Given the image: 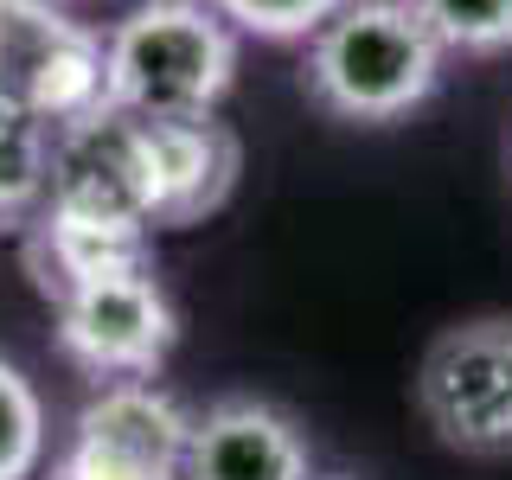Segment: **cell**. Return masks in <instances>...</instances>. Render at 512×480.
I'll return each mask as SVG.
<instances>
[{"mask_svg": "<svg viewBox=\"0 0 512 480\" xmlns=\"http://www.w3.org/2000/svg\"><path fill=\"white\" fill-rule=\"evenodd\" d=\"M52 320H58L52 327L58 352L96 384L154 378L167 352L180 346V308L160 288L154 263L64 288V295H52Z\"/></svg>", "mask_w": 512, "mask_h": 480, "instance_id": "277c9868", "label": "cell"}, {"mask_svg": "<svg viewBox=\"0 0 512 480\" xmlns=\"http://www.w3.org/2000/svg\"><path fill=\"white\" fill-rule=\"evenodd\" d=\"M45 212L103 218V224H141L148 218V128L122 109H90V116L52 128V192Z\"/></svg>", "mask_w": 512, "mask_h": 480, "instance_id": "52a82bcc", "label": "cell"}, {"mask_svg": "<svg viewBox=\"0 0 512 480\" xmlns=\"http://www.w3.org/2000/svg\"><path fill=\"white\" fill-rule=\"evenodd\" d=\"M52 192V128L0 116V237H26Z\"/></svg>", "mask_w": 512, "mask_h": 480, "instance_id": "8fae6325", "label": "cell"}, {"mask_svg": "<svg viewBox=\"0 0 512 480\" xmlns=\"http://www.w3.org/2000/svg\"><path fill=\"white\" fill-rule=\"evenodd\" d=\"M448 52L410 0H346L308 39L301 84L340 122H397L442 84Z\"/></svg>", "mask_w": 512, "mask_h": 480, "instance_id": "7a4b0ae2", "label": "cell"}, {"mask_svg": "<svg viewBox=\"0 0 512 480\" xmlns=\"http://www.w3.org/2000/svg\"><path fill=\"white\" fill-rule=\"evenodd\" d=\"M186 480H314L301 423L263 397H218L192 416Z\"/></svg>", "mask_w": 512, "mask_h": 480, "instance_id": "9c48e42d", "label": "cell"}, {"mask_svg": "<svg viewBox=\"0 0 512 480\" xmlns=\"http://www.w3.org/2000/svg\"><path fill=\"white\" fill-rule=\"evenodd\" d=\"M26 276L45 301L90 276H116V269L154 263V231L141 224H103V218H71V212H39L26 224Z\"/></svg>", "mask_w": 512, "mask_h": 480, "instance_id": "30bf717a", "label": "cell"}, {"mask_svg": "<svg viewBox=\"0 0 512 480\" xmlns=\"http://www.w3.org/2000/svg\"><path fill=\"white\" fill-rule=\"evenodd\" d=\"M416 410L455 455H512V314L436 333L416 365Z\"/></svg>", "mask_w": 512, "mask_h": 480, "instance_id": "5b68a950", "label": "cell"}, {"mask_svg": "<svg viewBox=\"0 0 512 480\" xmlns=\"http://www.w3.org/2000/svg\"><path fill=\"white\" fill-rule=\"evenodd\" d=\"M244 39H269V45H308L346 0H212Z\"/></svg>", "mask_w": 512, "mask_h": 480, "instance_id": "5bb4252c", "label": "cell"}, {"mask_svg": "<svg viewBox=\"0 0 512 480\" xmlns=\"http://www.w3.org/2000/svg\"><path fill=\"white\" fill-rule=\"evenodd\" d=\"M148 128V218L154 231H186L224 212L244 173V141L218 116H167Z\"/></svg>", "mask_w": 512, "mask_h": 480, "instance_id": "ba28073f", "label": "cell"}, {"mask_svg": "<svg viewBox=\"0 0 512 480\" xmlns=\"http://www.w3.org/2000/svg\"><path fill=\"white\" fill-rule=\"evenodd\" d=\"M314 480H346V474H314Z\"/></svg>", "mask_w": 512, "mask_h": 480, "instance_id": "9a60e30c", "label": "cell"}, {"mask_svg": "<svg viewBox=\"0 0 512 480\" xmlns=\"http://www.w3.org/2000/svg\"><path fill=\"white\" fill-rule=\"evenodd\" d=\"M416 20L436 32L448 58H500L512 52V0H410Z\"/></svg>", "mask_w": 512, "mask_h": 480, "instance_id": "4fadbf2b", "label": "cell"}, {"mask_svg": "<svg viewBox=\"0 0 512 480\" xmlns=\"http://www.w3.org/2000/svg\"><path fill=\"white\" fill-rule=\"evenodd\" d=\"M52 423H45V397L13 359H0V480H39Z\"/></svg>", "mask_w": 512, "mask_h": 480, "instance_id": "7c38bea8", "label": "cell"}, {"mask_svg": "<svg viewBox=\"0 0 512 480\" xmlns=\"http://www.w3.org/2000/svg\"><path fill=\"white\" fill-rule=\"evenodd\" d=\"M237 39L212 0H141L103 32V103L141 122L218 116L237 84Z\"/></svg>", "mask_w": 512, "mask_h": 480, "instance_id": "6da1fadb", "label": "cell"}, {"mask_svg": "<svg viewBox=\"0 0 512 480\" xmlns=\"http://www.w3.org/2000/svg\"><path fill=\"white\" fill-rule=\"evenodd\" d=\"M192 410L154 378L96 384L39 480H186Z\"/></svg>", "mask_w": 512, "mask_h": 480, "instance_id": "3957f363", "label": "cell"}, {"mask_svg": "<svg viewBox=\"0 0 512 480\" xmlns=\"http://www.w3.org/2000/svg\"><path fill=\"white\" fill-rule=\"evenodd\" d=\"M103 109V32L64 0H0V116L64 128Z\"/></svg>", "mask_w": 512, "mask_h": 480, "instance_id": "8992f818", "label": "cell"}]
</instances>
